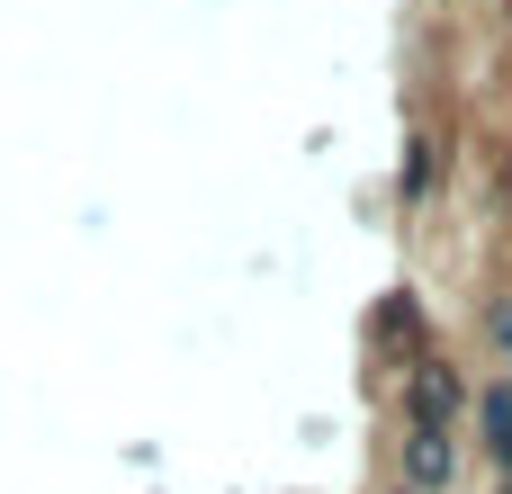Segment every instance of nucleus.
<instances>
[{
	"mask_svg": "<svg viewBox=\"0 0 512 494\" xmlns=\"http://www.w3.org/2000/svg\"><path fill=\"white\" fill-rule=\"evenodd\" d=\"M450 405H459V378H450V369H423V378H414V432H441Z\"/></svg>",
	"mask_w": 512,
	"mask_h": 494,
	"instance_id": "nucleus-2",
	"label": "nucleus"
},
{
	"mask_svg": "<svg viewBox=\"0 0 512 494\" xmlns=\"http://www.w3.org/2000/svg\"><path fill=\"white\" fill-rule=\"evenodd\" d=\"M495 342H504V360H512V306H504V315H495Z\"/></svg>",
	"mask_w": 512,
	"mask_h": 494,
	"instance_id": "nucleus-5",
	"label": "nucleus"
},
{
	"mask_svg": "<svg viewBox=\"0 0 512 494\" xmlns=\"http://www.w3.org/2000/svg\"><path fill=\"white\" fill-rule=\"evenodd\" d=\"M486 450L512 468V396H486Z\"/></svg>",
	"mask_w": 512,
	"mask_h": 494,
	"instance_id": "nucleus-3",
	"label": "nucleus"
},
{
	"mask_svg": "<svg viewBox=\"0 0 512 494\" xmlns=\"http://www.w3.org/2000/svg\"><path fill=\"white\" fill-rule=\"evenodd\" d=\"M405 198H414V207L432 198V144H423V135L405 144Z\"/></svg>",
	"mask_w": 512,
	"mask_h": 494,
	"instance_id": "nucleus-4",
	"label": "nucleus"
},
{
	"mask_svg": "<svg viewBox=\"0 0 512 494\" xmlns=\"http://www.w3.org/2000/svg\"><path fill=\"white\" fill-rule=\"evenodd\" d=\"M459 477V450H450V432H414L405 441V494H432Z\"/></svg>",
	"mask_w": 512,
	"mask_h": 494,
	"instance_id": "nucleus-1",
	"label": "nucleus"
}]
</instances>
